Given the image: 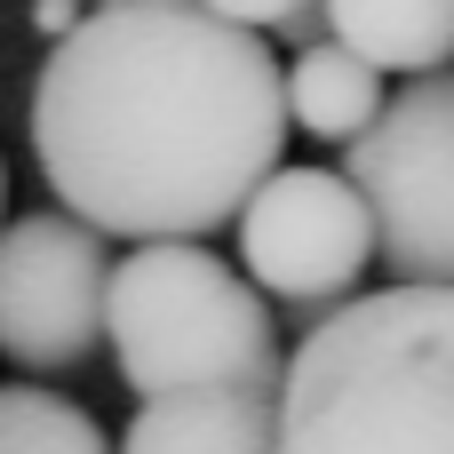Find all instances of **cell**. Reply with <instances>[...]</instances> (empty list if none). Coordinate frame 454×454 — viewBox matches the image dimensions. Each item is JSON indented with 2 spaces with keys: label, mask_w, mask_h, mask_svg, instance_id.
Segmentation results:
<instances>
[{
  "label": "cell",
  "mask_w": 454,
  "mask_h": 454,
  "mask_svg": "<svg viewBox=\"0 0 454 454\" xmlns=\"http://www.w3.org/2000/svg\"><path fill=\"white\" fill-rule=\"evenodd\" d=\"M287 72L200 0H104L32 80V160L112 239H207L279 176Z\"/></svg>",
  "instance_id": "1"
},
{
  "label": "cell",
  "mask_w": 454,
  "mask_h": 454,
  "mask_svg": "<svg viewBox=\"0 0 454 454\" xmlns=\"http://www.w3.org/2000/svg\"><path fill=\"white\" fill-rule=\"evenodd\" d=\"M279 454H454V287L351 295L279 375Z\"/></svg>",
  "instance_id": "2"
},
{
  "label": "cell",
  "mask_w": 454,
  "mask_h": 454,
  "mask_svg": "<svg viewBox=\"0 0 454 454\" xmlns=\"http://www.w3.org/2000/svg\"><path fill=\"white\" fill-rule=\"evenodd\" d=\"M112 359L136 399H184V391H247L279 383V335L247 271L207 255L200 239L136 247L112 271L104 311Z\"/></svg>",
  "instance_id": "3"
},
{
  "label": "cell",
  "mask_w": 454,
  "mask_h": 454,
  "mask_svg": "<svg viewBox=\"0 0 454 454\" xmlns=\"http://www.w3.org/2000/svg\"><path fill=\"white\" fill-rule=\"evenodd\" d=\"M343 176L359 184L399 287H454V72L407 80L351 144Z\"/></svg>",
  "instance_id": "4"
},
{
  "label": "cell",
  "mask_w": 454,
  "mask_h": 454,
  "mask_svg": "<svg viewBox=\"0 0 454 454\" xmlns=\"http://www.w3.org/2000/svg\"><path fill=\"white\" fill-rule=\"evenodd\" d=\"M112 255L104 231L80 215H16L0 231V359L24 375H64L104 343L112 311Z\"/></svg>",
  "instance_id": "5"
},
{
  "label": "cell",
  "mask_w": 454,
  "mask_h": 454,
  "mask_svg": "<svg viewBox=\"0 0 454 454\" xmlns=\"http://www.w3.org/2000/svg\"><path fill=\"white\" fill-rule=\"evenodd\" d=\"M375 215L359 200L351 176L335 168H279L247 215H239V263L263 295L279 303H303V311H327L343 303L367 263H375Z\"/></svg>",
  "instance_id": "6"
},
{
  "label": "cell",
  "mask_w": 454,
  "mask_h": 454,
  "mask_svg": "<svg viewBox=\"0 0 454 454\" xmlns=\"http://www.w3.org/2000/svg\"><path fill=\"white\" fill-rule=\"evenodd\" d=\"M120 454H279V383L144 399Z\"/></svg>",
  "instance_id": "7"
},
{
  "label": "cell",
  "mask_w": 454,
  "mask_h": 454,
  "mask_svg": "<svg viewBox=\"0 0 454 454\" xmlns=\"http://www.w3.org/2000/svg\"><path fill=\"white\" fill-rule=\"evenodd\" d=\"M319 16L375 72L431 80L439 64H454V0H319Z\"/></svg>",
  "instance_id": "8"
},
{
  "label": "cell",
  "mask_w": 454,
  "mask_h": 454,
  "mask_svg": "<svg viewBox=\"0 0 454 454\" xmlns=\"http://www.w3.org/2000/svg\"><path fill=\"white\" fill-rule=\"evenodd\" d=\"M287 120L319 144H359L383 120V72L351 56L343 40H311L287 64Z\"/></svg>",
  "instance_id": "9"
},
{
  "label": "cell",
  "mask_w": 454,
  "mask_h": 454,
  "mask_svg": "<svg viewBox=\"0 0 454 454\" xmlns=\"http://www.w3.org/2000/svg\"><path fill=\"white\" fill-rule=\"evenodd\" d=\"M0 454H112L96 415L40 383H0Z\"/></svg>",
  "instance_id": "10"
},
{
  "label": "cell",
  "mask_w": 454,
  "mask_h": 454,
  "mask_svg": "<svg viewBox=\"0 0 454 454\" xmlns=\"http://www.w3.org/2000/svg\"><path fill=\"white\" fill-rule=\"evenodd\" d=\"M200 8L247 24V32H311V16H319V0H200Z\"/></svg>",
  "instance_id": "11"
},
{
  "label": "cell",
  "mask_w": 454,
  "mask_h": 454,
  "mask_svg": "<svg viewBox=\"0 0 454 454\" xmlns=\"http://www.w3.org/2000/svg\"><path fill=\"white\" fill-rule=\"evenodd\" d=\"M32 24H40V32H56V40H72V32H80V8H72V0H40V8H32Z\"/></svg>",
  "instance_id": "12"
},
{
  "label": "cell",
  "mask_w": 454,
  "mask_h": 454,
  "mask_svg": "<svg viewBox=\"0 0 454 454\" xmlns=\"http://www.w3.org/2000/svg\"><path fill=\"white\" fill-rule=\"evenodd\" d=\"M0 200H8V168H0Z\"/></svg>",
  "instance_id": "13"
}]
</instances>
